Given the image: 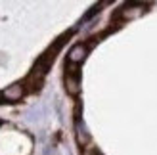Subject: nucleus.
Returning a JSON list of instances; mask_svg holds the SVG:
<instances>
[{
	"instance_id": "f257e3e1",
	"label": "nucleus",
	"mask_w": 157,
	"mask_h": 155,
	"mask_svg": "<svg viewBox=\"0 0 157 155\" xmlns=\"http://www.w3.org/2000/svg\"><path fill=\"white\" fill-rule=\"evenodd\" d=\"M23 86L21 84H13V86H10V88H6L4 92H2V96L6 98V100H10V102H15V100H19L21 96H23Z\"/></svg>"
},
{
	"instance_id": "f03ea898",
	"label": "nucleus",
	"mask_w": 157,
	"mask_h": 155,
	"mask_svg": "<svg viewBox=\"0 0 157 155\" xmlns=\"http://www.w3.org/2000/svg\"><path fill=\"white\" fill-rule=\"evenodd\" d=\"M86 46H82V44H77L75 48L69 52V61L71 63H78V61H82L84 59V56H86Z\"/></svg>"
},
{
	"instance_id": "7ed1b4c3",
	"label": "nucleus",
	"mask_w": 157,
	"mask_h": 155,
	"mask_svg": "<svg viewBox=\"0 0 157 155\" xmlns=\"http://www.w3.org/2000/svg\"><path fill=\"white\" fill-rule=\"evenodd\" d=\"M65 84H67V90L71 92V94H77V92H78V77H77L75 71H69V73H67Z\"/></svg>"
}]
</instances>
